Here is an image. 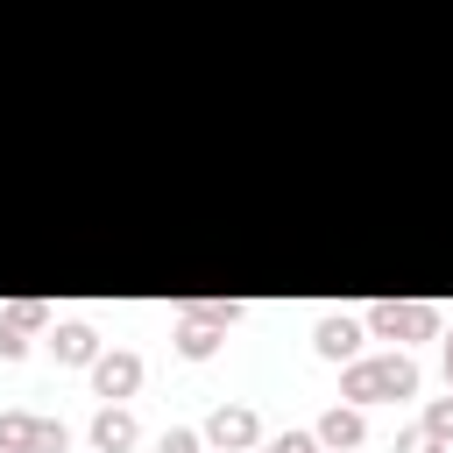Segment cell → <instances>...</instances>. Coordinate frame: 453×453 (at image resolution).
<instances>
[{"label": "cell", "instance_id": "6da1fadb", "mask_svg": "<svg viewBox=\"0 0 453 453\" xmlns=\"http://www.w3.org/2000/svg\"><path fill=\"white\" fill-rule=\"evenodd\" d=\"M127 439V418H99V446H120Z\"/></svg>", "mask_w": 453, "mask_h": 453}]
</instances>
